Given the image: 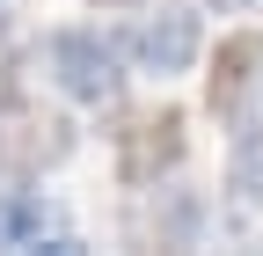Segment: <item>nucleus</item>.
<instances>
[{
    "label": "nucleus",
    "instance_id": "nucleus-1",
    "mask_svg": "<svg viewBox=\"0 0 263 256\" xmlns=\"http://www.w3.org/2000/svg\"><path fill=\"white\" fill-rule=\"evenodd\" d=\"M205 103L227 124L234 147L263 139V37L256 29H234L219 51H212V74H205Z\"/></svg>",
    "mask_w": 263,
    "mask_h": 256
},
{
    "label": "nucleus",
    "instance_id": "nucleus-2",
    "mask_svg": "<svg viewBox=\"0 0 263 256\" xmlns=\"http://www.w3.org/2000/svg\"><path fill=\"white\" fill-rule=\"evenodd\" d=\"M44 59H51V81L73 95V103H88V110H110L117 95H124L117 44H110V37H95V29H51Z\"/></svg>",
    "mask_w": 263,
    "mask_h": 256
},
{
    "label": "nucleus",
    "instance_id": "nucleus-3",
    "mask_svg": "<svg viewBox=\"0 0 263 256\" xmlns=\"http://www.w3.org/2000/svg\"><path fill=\"white\" fill-rule=\"evenodd\" d=\"M124 51L139 59L146 74H190L197 66V51H205V29H197V15L190 8H168V0H161V8H146L139 22H132V37H124Z\"/></svg>",
    "mask_w": 263,
    "mask_h": 256
},
{
    "label": "nucleus",
    "instance_id": "nucleus-4",
    "mask_svg": "<svg viewBox=\"0 0 263 256\" xmlns=\"http://www.w3.org/2000/svg\"><path fill=\"white\" fill-rule=\"evenodd\" d=\"M183 110H146V117H132L124 132H117V176L132 190H154L161 176H168L183 161Z\"/></svg>",
    "mask_w": 263,
    "mask_h": 256
},
{
    "label": "nucleus",
    "instance_id": "nucleus-5",
    "mask_svg": "<svg viewBox=\"0 0 263 256\" xmlns=\"http://www.w3.org/2000/svg\"><path fill=\"white\" fill-rule=\"evenodd\" d=\"M66 154H73V124H66V117H44L29 103L0 110V169H8V176H29L44 161H66Z\"/></svg>",
    "mask_w": 263,
    "mask_h": 256
},
{
    "label": "nucleus",
    "instance_id": "nucleus-6",
    "mask_svg": "<svg viewBox=\"0 0 263 256\" xmlns=\"http://www.w3.org/2000/svg\"><path fill=\"white\" fill-rule=\"evenodd\" d=\"M59 249V256H73L81 242L59 227V212L37 198V190H22V183H0V249Z\"/></svg>",
    "mask_w": 263,
    "mask_h": 256
},
{
    "label": "nucleus",
    "instance_id": "nucleus-7",
    "mask_svg": "<svg viewBox=\"0 0 263 256\" xmlns=\"http://www.w3.org/2000/svg\"><path fill=\"white\" fill-rule=\"evenodd\" d=\"M197 227H205V198H197V190H176L168 212H154V234L161 242H190Z\"/></svg>",
    "mask_w": 263,
    "mask_h": 256
},
{
    "label": "nucleus",
    "instance_id": "nucleus-8",
    "mask_svg": "<svg viewBox=\"0 0 263 256\" xmlns=\"http://www.w3.org/2000/svg\"><path fill=\"white\" fill-rule=\"evenodd\" d=\"M15 66H22V59H15V44H8V29H0V110H8V103H22V81H15Z\"/></svg>",
    "mask_w": 263,
    "mask_h": 256
},
{
    "label": "nucleus",
    "instance_id": "nucleus-9",
    "mask_svg": "<svg viewBox=\"0 0 263 256\" xmlns=\"http://www.w3.org/2000/svg\"><path fill=\"white\" fill-rule=\"evenodd\" d=\"M205 8H219V15H241V8H249V0H205Z\"/></svg>",
    "mask_w": 263,
    "mask_h": 256
},
{
    "label": "nucleus",
    "instance_id": "nucleus-10",
    "mask_svg": "<svg viewBox=\"0 0 263 256\" xmlns=\"http://www.w3.org/2000/svg\"><path fill=\"white\" fill-rule=\"evenodd\" d=\"M95 8H146V0H95Z\"/></svg>",
    "mask_w": 263,
    "mask_h": 256
}]
</instances>
